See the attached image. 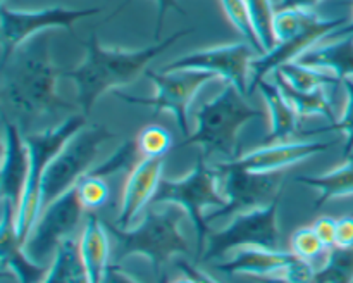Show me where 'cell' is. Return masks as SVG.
<instances>
[{"label":"cell","instance_id":"obj_41","mask_svg":"<svg viewBox=\"0 0 353 283\" xmlns=\"http://www.w3.org/2000/svg\"><path fill=\"white\" fill-rule=\"evenodd\" d=\"M348 159H353V154H352V155H350V157H348ZM348 159H347V161H348Z\"/></svg>","mask_w":353,"mask_h":283},{"label":"cell","instance_id":"obj_36","mask_svg":"<svg viewBox=\"0 0 353 283\" xmlns=\"http://www.w3.org/2000/svg\"><path fill=\"white\" fill-rule=\"evenodd\" d=\"M176 264H178V268L181 269L186 276H190V278H192L195 283H219L217 280H214L212 276L207 275L205 271H202V269H199L195 264L185 261V259H179Z\"/></svg>","mask_w":353,"mask_h":283},{"label":"cell","instance_id":"obj_39","mask_svg":"<svg viewBox=\"0 0 353 283\" xmlns=\"http://www.w3.org/2000/svg\"><path fill=\"white\" fill-rule=\"evenodd\" d=\"M255 283H292L281 275H271V276H252Z\"/></svg>","mask_w":353,"mask_h":283},{"label":"cell","instance_id":"obj_4","mask_svg":"<svg viewBox=\"0 0 353 283\" xmlns=\"http://www.w3.org/2000/svg\"><path fill=\"white\" fill-rule=\"evenodd\" d=\"M185 213L181 207L172 204L164 211H148L143 221L133 230L119 228L103 221L109 233L116 238V262L130 255H145L154 266L155 275L161 276V269L172 255L190 254L188 242L183 235L181 224Z\"/></svg>","mask_w":353,"mask_h":283},{"label":"cell","instance_id":"obj_29","mask_svg":"<svg viewBox=\"0 0 353 283\" xmlns=\"http://www.w3.org/2000/svg\"><path fill=\"white\" fill-rule=\"evenodd\" d=\"M76 193H78V199L81 206L85 207V211L93 213V211L105 206L107 200H109L110 190L102 176H95L88 173L76 183Z\"/></svg>","mask_w":353,"mask_h":283},{"label":"cell","instance_id":"obj_42","mask_svg":"<svg viewBox=\"0 0 353 283\" xmlns=\"http://www.w3.org/2000/svg\"><path fill=\"white\" fill-rule=\"evenodd\" d=\"M2 3H6V0H2Z\"/></svg>","mask_w":353,"mask_h":283},{"label":"cell","instance_id":"obj_2","mask_svg":"<svg viewBox=\"0 0 353 283\" xmlns=\"http://www.w3.org/2000/svg\"><path fill=\"white\" fill-rule=\"evenodd\" d=\"M192 28L172 33L162 41L140 48V50H123V48H105L100 45L97 33L90 35L85 43L86 57L76 68L62 71V76L72 79L78 92V104L83 114L92 113L97 100L109 90L126 86L138 79L141 72L157 55L168 50L179 38L192 33Z\"/></svg>","mask_w":353,"mask_h":283},{"label":"cell","instance_id":"obj_18","mask_svg":"<svg viewBox=\"0 0 353 283\" xmlns=\"http://www.w3.org/2000/svg\"><path fill=\"white\" fill-rule=\"evenodd\" d=\"M79 257L90 283H102L110 266L109 230L105 223L90 213L79 237Z\"/></svg>","mask_w":353,"mask_h":283},{"label":"cell","instance_id":"obj_31","mask_svg":"<svg viewBox=\"0 0 353 283\" xmlns=\"http://www.w3.org/2000/svg\"><path fill=\"white\" fill-rule=\"evenodd\" d=\"M290 248H292L296 257L309 262L330 252V248L324 245V242L321 240L314 226H302L295 230V233L290 238Z\"/></svg>","mask_w":353,"mask_h":283},{"label":"cell","instance_id":"obj_27","mask_svg":"<svg viewBox=\"0 0 353 283\" xmlns=\"http://www.w3.org/2000/svg\"><path fill=\"white\" fill-rule=\"evenodd\" d=\"M223 6L224 12H226L230 23L243 35L245 40L259 52L264 54V47H262L261 40H259L257 33H255L254 23H252L250 12H248V6L245 0H219Z\"/></svg>","mask_w":353,"mask_h":283},{"label":"cell","instance_id":"obj_3","mask_svg":"<svg viewBox=\"0 0 353 283\" xmlns=\"http://www.w3.org/2000/svg\"><path fill=\"white\" fill-rule=\"evenodd\" d=\"M255 117H262V110L248 106L243 93L226 83L219 95L200 107L195 133L186 137L179 147L200 145L207 159L217 154L233 161L238 152V131Z\"/></svg>","mask_w":353,"mask_h":283},{"label":"cell","instance_id":"obj_9","mask_svg":"<svg viewBox=\"0 0 353 283\" xmlns=\"http://www.w3.org/2000/svg\"><path fill=\"white\" fill-rule=\"evenodd\" d=\"M279 199L261 209L247 211L234 216L224 230L210 233L202 261H212L226 255L238 247H261L278 251L281 245V233L278 226Z\"/></svg>","mask_w":353,"mask_h":283},{"label":"cell","instance_id":"obj_24","mask_svg":"<svg viewBox=\"0 0 353 283\" xmlns=\"http://www.w3.org/2000/svg\"><path fill=\"white\" fill-rule=\"evenodd\" d=\"M276 71L290 83V86H293L299 92H314L317 88H327V86L336 88L341 81L333 72L321 71V69L305 66L299 61L286 62Z\"/></svg>","mask_w":353,"mask_h":283},{"label":"cell","instance_id":"obj_12","mask_svg":"<svg viewBox=\"0 0 353 283\" xmlns=\"http://www.w3.org/2000/svg\"><path fill=\"white\" fill-rule=\"evenodd\" d=\"M85 207L76 193V186L62 193L59 199L48 204L38 216L33 230L24 240L23 247L33 261L47 264V259L54 257L61 244L72 237V231L81 221Z\"/></svg>","mask_w":353,"mask_h":283},{"label":"cell","instance_id":"obj_19","mask_svg":"<svg viewBox=\"0 0 353 283\" xmlns=\"http://www.w3.org/2000/svg\"><path fill=\"white\" fill-rule=\"evenodd\" d=\"M296 255L292 251H271V248L247 247L238 252L233 259L216 264V269L226 275L271 276L279 275L288 268Z\"/></svg>","mask_w":353,"mask_h":283},{"label":"cell","instance_id":"obj_15","mask_svg":"<svg viewBox=\"0 0 353 283\" xmlns=\"http://www.w3.org/2000/svg\"><path fill=\"white\" fill-rule=\"evenodd\" d=\"M333 145L334 142H281V144L264 145L241 157L226 161V164L254 173L283 171L288 166L299 164L312 155L326 152Z\"/></svg>","mask_w":353,"mask_h":283},{"label":"cell","instance_id":"obj_13","mask_svg":"<svg viewBox=\"0 0 353 283\" xmlns=\"http://www.w3.org/2000/svg\"><path fill=\"white\" fill-rule=\"evenodd\" d=\"M259 54L248 41L241 43L219 45V47L196 50L186 54L176 61L169 62L162 71H178V69H199L216 75L217 78L236 86L245 97L248 95V72L254 55Z\"/></svg>","mask_w":353,"mask_h":283},{"label":"cell","instance_id":"obj_16","mask_svg":"<svg viewBox=\"0 0 353 283\" xmlns=\"http://www.w3.org/2000/svg\"><path fill=\"white\" fill-rule=\"evenodd\" d=\"M162 168H164V157H143L131 169L117 213V226L130 228L138 213L148 202H152L161 185Z\"/></svg>","mask_w":353,"mask_h":283},{"label":"cell","instance_id":"obj_40","mask_svg":"<svg viewBox=\"0 0 353 283\" xmlns=\"http://www.w3.org/2000/svg\"><path fill=\"white\" fill-rule=\"evenodd\" d=\"M345 37H353V19L350 23H347L345 26L338 28L336 31H333V33L330 35V38H345Z\"/></svg>","mask_w":353,"mask_h":283},{"label":"cell","instance_id":"obj_11","mask_svg":"<svg viewBox=\"0 0 353 283\" xmlns=\"http://www.w3.org/2000/svg\"><path fill=\"white\" fill-rule=\"evenodd\" d=\"M100 7L90 9H65V7H48L40 10L9 9L2 3V55L0 64H6L10 55L34 35L43 33L50 28H62L72 31L79 19L100 14Z\"/></svg>","mask_w":353,"mask_h":283},{"label":"cell","instance_id":"obj_14","mask_svg":"<svg viewBox=\"0 0 353 283\" xmlns=\"http://www.w3.org/2000/svg\"><path fill=\"white\" fill-rule=\"evenodd\" d=\"M347 21L345 17H333V19H324V17L316 16L300 33L293 35L292 38L285 41H279L269 52L262 54L259 59H254L250 64L252 79L248 86V93L257 88L259 83L265 79L269 72H274L276 69L281 68L286 62L299 61L307 50L316 47V43L323 38L330 37L338 28L345 26Z\"/></svg>","mask_w":353,"mask_h":283},{"label":"cell","instance_id":"obj_22","mask_svg":"<svg viewBox=\"0 0 353 283\" xmlns=\"http://www.w3.org/2000/svg\"><path fill=\"white\" fill-rule=\"evenodd\" d=\"M274 76V83L279 86V90L283 92V95L288 99V102L292 104L293 109L296 110L300 117L303 116H323L326 117L330 123H336V116H334L333 104L327 99L326 88H317L314 92H299L293 86H290V83L279 75L278 71L272 72Z\"/></svg>","mask_w":353,"mask_h":283},{"label":"cell","instance_id":"obj_10","mask_svg":"<svg viewBox=\"0 0 353 283\" xmlns=\"http://www.w3.org/2000/svg\"><path fill=\"white\" fill-rule=\"evenodd\" d=\"M216 169L223 178V193L226 197V206L205 214L207 221L261 209L281 197V186L283 179H285L283 171L254 173L233 168L226 162L216 164Z\"/></svg>","mask_w":353,"mask_h":283},{"label":"cell","instance_id":"obj_26","mask_svg":"<svg viewBox=\"0 0 353 283\" xmlns=\"http://www.w3.org/2000/svg\"><path fill=\"white\" fill-rule=\"evenodd\" d=\"M245 2H247L255 33H257L265 54V52H269L276 45L274 33H272V21H274L276 7L272 6L271 0H245Z\"/></svg>","mask_w":353,"mask_h":283},{"label":"cell","instance_id":"obj_8","mask_svg":"<svg viewBox=\"0 0 353 283\" xmlns=\"http://www.w3.org/2000/svg\"><path fill=\"white\" fill-rule=\"evenodd\" d=\"M145 75H147V78L157 88L154 97L128 95V93L119 92V90H116L114 95L123 100V102L150 107L154 110V114L162 113V110H169L176 117V123H178V128L183 133V137H190V104H192L196 92L203 85L217 79V76L212 75V72L199 71V69H178V71L169 72H157L152 71V69H147Z\"/></svg>","mask_w":353,"mask_h":283},{"label":"cell","instance_id":"obj_6","mask_svg":"<svg viewBox=\"0 0 353 283\" xmlns=\"http://www.w3.org/2000/svg\"><path fill=\"white\" fill-rule=\"evenodd\" d=\"M219 178L217 169H210L205 164V155L200 154L196 159V166L185 178H162L152 199V204H176L188 214L196 230V255L199 257H202L207 238L212 233L209 230V221L205 219L203 211L207 207L219 209L226 206V197L217 190Z\"/></svg>","mask_w":353,"mask_h":283},{"label":"cell","instance_id":"obj_33","mask_svg":"<svg viewBox=\"0 0 353 283\" xmlns=\"http://www.w3.org/2000/svg\"><path fill=\"white\" fill-rule=\"evenodd\" d=\"M131 2H133V0H123V2L117 6V9L114 10L109 17H107V21L112 19V17H116L119 12H123V10L126 9ZM155 2H157V26H155L154 40L159 41L161 40V33H162V28H164V19H165V14H168V10L172 9L174 12L183 14V16H186V10L179 6L178 0H155Z\"/></svg>","mask_w":353,"mask_h":283},{"label":"cell","instance_id":"obj_34","mask_svg":"<svg viewBox=\"0 0 353 283\" xmlns=\"http://www.w3.org/2000/svg\"><path fill=\"white\" fill-rule=\"evenodd\" d=\"M312 226L317 231L321 240L324 242V245L327 248H333L334 242H336V219H333L330 216H323L314 221Z\"/></svg>","mask_w":353,"mask_h":283},{"label":"cell","instance_id":"obj_5","mask_svg":"<svg viewBox=\"0 0 353 283\" xmlns=\"http://www.w3.org/2000/svg\"><path fill=\"white\" fill-rule=\"evenodd\" d=\"M86 126V116H71L62 121L57 128L40 131V133H23L30 150V169H28L26 186L23 199L16 213V235L21 244L33 230L40 216V190L45 169L61 148Z\"/></svg>","mask_w":353,"mask_h":283},{"label":"cell","instance_id":"obj_23","mask_svg":"<svg viewBox=\"0 0 353 283\" xmlns=\"http://www.w3.org/2000/svg\"><path fill=\"white\" fill-rule=\"evenodd\" d=\"M295 179L302 185H309L319 190L321 195L314 202V207L319 209L331 199L353 195V159H348L347 164L340 166V168L333 169L326 175L296 176Z\"/></svg>","mask_w":353,"mask_h":283},{"label":"cell","instance_id":"obj_38","mask_svg":"<svg viewBox=\"0 0 353 283\" xmlns=\"http://www.w3.org/2000/svg\"><path fill=\"white\" fill-rule=\"evenodd\" d=\"M323 0H281L276 6V10L279 9H302V10H314V7Z\"/></svg>","mask_w":353,"mask_h":283},{"label":"cell","instance_id":"obj_1","mask_svg":"<svg viewBox=\"0 0 353 283\" xmlns=\"http://www.w3.org/2000/svg\"><path fill=\"white\" fill-rule=\"evenodd\" d=\"M61 76L52 61L48 33L24 41L2 64V102L12 113L14 123L30 128L37 117L71 110L72 104L57 92Z\"/></svg>","mask_w":353,"mask_h":283},{"label":"cell","instance_id":"obj_20","mask_svg":"<svg viewBox=\"0 0 353 283\" xmlns=\"http://www.w3.org/2000/svg\"><path fill=\"white\" fill-rule=\"evenodd\" d=\"M261 90L262 97H264L265 104L269 107V114H271V128H269L268 137L262 138V145H272L286 142L288 138L295 137L299 131V114L293 109L292 104L288 102L279 86L274 81H268L262 79L257 85Z\"/></svg>","mask_w":353,"mask_h":283},{"label":"cell","instance_id":"obj_25","mask_svg":"<svg viewBox=\"0 0 353 283\" xmlns=\"http://www.w3.org/2000/svg\"><path fill=\"white\" fill-rule=\"evenodd\" d=\"M314 283H353V247H333L326 264L316 271Z\"/></svg>","mask_w":353,"mask_h":283},{"label":"cell","instance_id":"obj_32","mask_svg":"<svg viewBox=\"0 0 353 283\" xmlns=\"http://www.w3.org/2000/svg\"><path fill=\"white\" fill-rule=\"evenodd\" d=\"M343 85L345 90H347V107H345L341 119H338L336 123H331L327 128L314 130L310 133H326V131H341V133H345L347 142H345L343 147V157L348 159L353 152V79L345 78Z\"/></svg>","mask_w":353,"mask_h":283},{"label":"cell","instance_id":"obj_30","mask_svg":"<svg viewBox=\"0 0 353 283\" xmlns=\"http://www.w3.org/2000/svg\"><path fill=\"white\" fill-rule=\"evenodd\" d=\"M138 148L143 157H164L172 147V135L159 124H148L138 133Z\"/></svg>","mask_w":353,"mask_h":283},{"label":"cell","instance_id":"obj_37","mask_svg":"<svg viewBox=\"0 0 353 283\" xmlns=\"http://www.w3.org/2000/svg\"><path fill=\"white\" fill-rule=\"evenodd\" d=\"M102 283H140V282L134 280L130 273L124 271V269L119 266V262H116V264L109 266Z\"/></svg>","mask_w":353,"mask_h":283},{"label":"cell","instance_id":"obj_35","mask_svg":"<svg viewBox=\"0 0 353 283\" xmlns=\"http://www.w3.org/2000/svg\"><path fill=\"white\" fill-rule=\"evenodd\" d=\"M334 247H353V214L336 219V242Z\"/></svg>","mask_w":353,"mask_h":283},{"label":"cell","instance_id":"obj_7","mask_svg":"<svg viewBox=\"0 0 353 283\" xmlns=\"http://www.w3.org/2000/svg\"><path fill=\"white\" fill-rule=\"evenodd\" d=\"M112 138V131L105 126L83 128L74 135L45 169L40 190V214L48 204L76 186V183L93 169L100 147Z\"/></svg>","mask_w":353,"mask_h":283},{"label":"cell","instance_id":"obj_21","mask_svg":"<svg viewBox=\"0 0 353 283\" xmlns=\"http://www.w3.org/2000/svg\"><path fill=\"white\" fill-rule=\"evenodd\" d=\"M299 62L317 69H327L343 81L353 76V37L338 38L331 43L319 45L307 50Z\"/></svg>","mask_w":353,"mask_h":283},{"label":"cell","instance_id":"obj_17","mask_svg":"<svg viewBox=\"0 0 353 283\" xmlns=\"http://www.w3.org/2000/svg\"><path fill=\"white\" fill-rule=\"evenodd\" d=\"M3 162L0 173V190L2 199L9 200L14 207H19L26 186L28 169H30V150L19 124L12 119L3 121Z\"/></svg>","mask_w":353,"mask_h":283},{"label":"cell","instance_id":"obj_28","mask_svg":"<svg viewBox=\"0 0 353 283\" xmlns=\"http://www.w3.org/2000/svg\"><path fill=\"white\" fill-rule=\"evenodd\" d=\"M141 152L138 148L137 144V138H131V140H126L112 155H110L107 161L100 162L99 166L90 171V175H95V176H110L114 173H119L123 169L130 168V166H137L138 162L141 161L140 159Z\"/></svg>","mask_w":353,"mask_h":283}]
</instances>
